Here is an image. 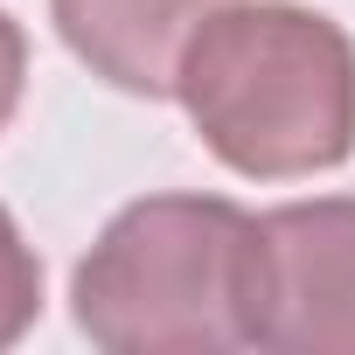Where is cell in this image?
Segmentation results:
<instances>
[{
  "instance_id": "6da1fadb",
  "label": "cell",
  "mask_w": 355,
  "mask_h": 355,
  "mask_svg": "<svg viewBox=\"0 0 355 355\" xmlns=\"http://www.w3.org/2000/svg\"><path fill=\"white\" fill-rule=\"evenodd\" d=\"M174 98L244 182H300L355 153V42L300 0L216 8L174 63Z\"/></svg>"
},
{
  "instance_id": "7a4b0ae2",
  "label": "cell",
  "mask_w": 355,
  "mask_h": 355,
  "mask_svg": "<svg viewBox=\"0 0 355 355\" xmlns=\"http://www.w3.org/2000/svg\"><path fill=\"white\" fill-rule=\"evenodd\" d=\"M265 244L230 196H139L70 272L77 334L105 355L258 348Z\"/></svg>"
},
{
  "instance_id": "3957f363",
  "label": "cell",
  "mask_w": 355,
  "mask_h": 355,
  "mask_svg": "<svg viewBox=\"0 0 355 355\" xmlns=\"http://www.w3.org/2000/svg\"><path fill=\"white\" fill-rule=\"evenodd\" d=\"M258 348L355 355V196L279 202L258 216Z\"/></svg>"
},
{
  "instance_id": "277c9868",
  "label": "cell",
  "mask_w": 355,
  "mask_h": 355,
  "mask_svg": "<svg viewBox=\"0 0 355 355\" xmlns=\"http://www.w3.org/2000/svg\"><path fill=\"white\" fill-rule=\"evenodd\" d=\"M230 0H49L63 49L125 98H174L189 35Z\"/></svg>"
},
{
  "instance_id": "5b68a950",
  "label": "cell",
  "mask_w": 355,
  "mask_h": 355,
  "mask_svg": "<svg viewBox=\"0 0 355 355\" xmlns=\"http://www.w3.org/2000/svg\"><path fill=\"white\" fill-rule=\"evenodd\" d=\"M42 313V258L28 251L21 223L0 209V348H15Z\"/></svg>"
},
{
  "instance_id": "8992f818",
  "label": "cell",
  "mask_w": 355,
  "mask_h": 355,
  "mask_svg": "<svg viewBox=\"0 0 355 355\" xmlns=\"http://www.w3.org/2000/svg\"><path fill=\"white\" fill-rule=\"evenodd\" d=\"M21 84H28V35H21V21L8 8H0V132H8V119L21 105Z\"/></svg>"
}]
</instances>
